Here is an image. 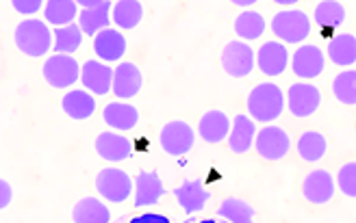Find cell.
I'll return each instance as SVG.
<instances>
[{
  "label": "cell",
  "mask_w": 356,
  "mask_h": 223,
  "mask_svg": "<svg viewBox=\"0 0 356 223\" xmlns=\"http://www.w3.org/2000/svg\"><path fill=\"white\" fill-rule=\"evenodd\" d=\"M284 111V93L274 82H261L248 96V113L250 119H259L263 124H270L278 119Z\"/></svg>",
  "instance_id": "6da1fadb"
},
{
  "label": "cell",
  "mask_w": 356,
  "mask_h": 223,
  "mask_svg": "<svg viewBox=\"0 0 356 223\" xmlns=\"http://www.w3.org/2000/svg\"><path fill=\"white\" fill-rule=\"evenodd\" d=\"M15 46L22 55L26 57H44L48 50L52 48V33L46 22L29 18L15 26Z\"/></svg>",
  "instance_id": "7a4b0ae2"
},
{
  "label": "cell",
  "mask_w": 356,
  "mask_h": 223,
  "mask_svg": "<svg viewBox=\"0 0 356 223\" xmlns=\"http://www.w3.org/2000/svg\"><path fill=\"white\" fill-rule=\"evenodd\" d=\"M272 30L284 44H300L311 35V18L302 9H280L272 20Z\"/></svg>",
  "instance_id": "3957f363"
},
{
  "label": "cell",
  "mask_w": 356,
  "mask_h": 223,
  "mask_svg": "<svg viewBox=\"0 0 356 223\" xmlns=\"http://www.w3.org/2000/svg\"><path fill=\"white\" fill-rule=\"evenodd\" d=\"M96 191L106 202L122 204L133 195V180L127 171H122L118 167L102 169L96 176Z\"/></svg>",
  "instance_id": "277c9868"
},
{
  "label": "cell",
  "mask_w": 356,
  "mask_h": 223,
  "mask_svg": "<svg viewBox=\"0 0 356 223\" xmlns=\"http://www.w3.org/2000/svg\"><path fill=\"white\" fill-rule=\"evenodd\" d=\"M159 143H161L163 152L170 154V157H183V154H187L193 148L195 132L183 119H172V122H168L161 128Z\"/></svg>",
  "instance_id": "5b68a950"
},
{
  "label": "cell",
  "mask_w": 356,
  "mask_h": 223,
  "mask_svg": "<svg viewBox=\"0 0 356 223\" xmlns=\"http://www.w3.org/2000/svg\"><path fill=\"white\" fill-rule=\"evenodd\" d=\"M222 67L228 76L245 78L254 70V50L245 42H228L222 53Z\"/></svg>",
  "instance_id": "8992f818"
},
{
  "label": "cell",
  "mask_w": 356,
  "mask_h": 223,
  "mask_svg": "<svg viewBox=\"0 0 356 223\" xmlns=\"http://www.w3.org/2000/svg\"><path fill=\"white\" fill-rule=\"evenodd\" d=\"M42 72L46 82H50L55 89H65L81 78V65L70 55H52L46 59Z\"/></svg>",
  "instance_id": "52a82bcc"
},
{
  "label": "cell",
  "mask_w": 356,
  "mask_h": 223,
  "mask_svg": "<svg viewBox=\"0 0 356 223\" xmlns=\"http://www.w3.org/2000/svg\"><path fill=\"white\" fill-rule=\"evenodd\" d=\"M284 105L289 107L291 115L298 119H307L317 113L319 105H322V93L311 82H296L289 87Z\"/></svg>",
  "instance_id": "ba28073f"
},
{
  "label": "cell",
  "mask_w": 356,
  "mask_h": 223,
  "mask_svg": "<svg viewBox=\"0 0 356 223\" xmlns=\"http://www.w3.org/2000/svg\"><path fill=\"white\" fill-rule=\"evenodd\" d=\"M254 145H257V152L265 161H282L289 154L291 139H289V134L284 128L265 126L254 136Z\"/></svg>",
  "instance_id": "9c48e42d"
},
{
  "label": "cell",
  "mask_w": 356,
  "mask_h": 223,
  "mask_svg": "<svg viewBox=\"0 0 356 223\" xmlns=\"http://www.w3.org/2000/svg\"><path fill=\"white\" fill-rule=\"evenodd\" d=\"M293 74L302 80H313L322 76L326 70V57L324 50L317 46H300L293 55Z\"/></svg>",
  "instance_id": "30bf717a"
},
{
  "label": "cell",
  "mask_w": 356,
  "mask_h": 223,
  "mask_svg": "<svg viewBox=\"0 0 356 223\" xmlns=\"http://www.w3.org/2000/svg\"><path fill=\"white\" fill-rule=\"evenodd\" d=\"M141 87H144V74L141 70L131 63L124 61L118 67H113V80H111V91L120 98V100H131L135 98Z\"/></svg>",
  "instance_id": "8fae6325"
},
{
  "label": "cell",
  "mask_w": 356,
  "mask_h": 223,
  "mask_svg": "<svg viewBox=\"0 0 356 223\" xmlns=\"http://www.w3.org/2000/svg\"><path fill=\"white\" fill-rule=\"evenodd\" d=\"M133 193L137 208H146V206L161 202V197L165 195V184L156 171H139L133 182Z\"/></svg>",
  "instance_id": "7c38bea8"
},
{
  "label": "cell",
  "mask_w": 356,
  "mask_h": 223,
  "mask_svg": "<svg viewBox=\"0 0 356 223\" xmlns=\"http://www.w3.org/2000/svg\"><path fill=\"white\" fill-rule=\"evenodd\" d=\"M254 65L265 76H280L289 67V50L280 42H267L254 55Z\"/></svg>",
  "instance_id": "4fadbf2b"
},
{
  "label": "cell",
  "mask_w": 356,
  "mask_h": 223,
  "mask_svg": "<svg viewBox=\"0 0 356 223\" xmlns=\"http://www.w3.org/2000/svg\"><path fill=\"white\" fill-rule=\"evenodd\" d=\"M96 152L102 161L109 163H120V161H129L133 157V143L127 136H122L120 132L104 130L96 136Z\"/></svg>",
  "instance_id": "5bb4252c"
},
{
  "label": "cell",
  "mask_w": 356,
  "mask_h": 223,
  "mask_svg": "<svg viewBox=\"0 0 356 223\" xmlns=\"http://www.w3.org/2000/svg\"><path fill=\"white\" fill-rule=\"evenodd\" d=\"M111 80H113V67L106 63H100L98 59L85 61L81 67V82L85 84V91L96 93V96H106L111 91Z\"/></svg>",
  "instance_id": "9a60e30c"
},
{
  "label": "cell",
  "mask_w": 356,
  "mask_h": 223,
  "mask_svg": "<svg viewBox=\"0 0 356 223\" xmlns=\"http://www.w3.org/2000/svg\"><path fill=\"white\" fill-rule=\"evenodd\" d=\"M94 53L100 63H115L127 55V37L118 28H104L94 35Z\"/></svg>",
  "instance_id": "2e32d148"
},
{
  "label": "cell",
  "mask_w": 356,
  "mask_h": 223,
  "mask_svg": "<svg viewBox=\"0 0 356 223\" xmlns=\"http://www.w3.org/2000/svg\"><path fill=\"white\" fill-rule=\"evenodd\" d=\"M334 178L330 176V171L326 169H317L305 178L302 184V193H305L307 202L311 204H328L334 197Z\"/></svg>",
  "instance_id": "e0dca14e"
},
{
  "label": "cell",
  "mask_w": 356,
  "mask_h": 223,
  "mask_svg": "<svg viewBox=\"0 0 356 223\" xmlns=\"http://www.w3.org/2000/svg\"><path fill=\"white\" fill-rule=\"evenodd\" d=\"M254 136H257V124L254 119L248 115H237L230 119V130H228V145L237 154H245L254 145Z\"/></svg>",
  "instance_id": "ac0fdd59"
},
{
  "label": "cell",
  "mask_w": 356,
  "mask_h": 223,
  "mask_svg": "<svg viewBox=\"0 0 356 223\" xmlns=\"http://www.w3.org/2000/svg\"><path fill=\"white\" fill-rule=\"evenodd\" d=\"M174 197L181 204V208L187 213V215H193V213H200L207 202H209V191L204 188V182L202 180H187L183 182L178 188H174Z\"/></svg>",
  "instance_id": "d6986e66"
},
{
  "label": "cell",
  "mask_w": 356,
  "mask_h": 223,
  "mask_svg": "<svg viewBox=\"0 0 356 223\" xmlns=\"http://www.w3.org/2000/svg\"><path fill=\"white\" fill-rule=\"evenodd\" d=\"M111 0H98L92 9H83L79 13V28L85 35H98L100 30L109 28L111 24Z\"/></svg>",
  "instance_id": "ffe728a7"
},
{
  "label": "cell",
  "mask_w": 356,
  "mask_h": 223,
  "mask_svg": "<svg viewBox=\"0 0 356 223\" xmlns=\"http://www.w3.org/2000/svg\"><path fill=\"white\" fill-rule=\"evenodd\" d=\"M228 130H230V117L224 113V111H207L202 117H200V124H198V134L207 143H222L226 136H228Z\"/></svg>",
  "instance_id": "44dd1931"
},
{
  "label": "cell",
  "mask_w": 356,
  "mask_h": 223,
  "mask_svg": "<svg viewBox=\"0 0 356 223\" xmlns=\"http://www.w3.org/2000/svg\"><path fill=\"white\" fill-rule=\"evenodd\" d=\"M102 119L106 122V126H111L118 132H127L133 130L139 122V111L133 105H127V102H111L106 105L102 111Z\"/></svg>",
  "instance_id": "7402d4cb"
},
{
  "label": "cell",
  "mask_w": 356,
  "mask_h": 223,
  "mask_svg": "<svg viewBox=\"0 0 356 223\" xmlns=\"http://www.w3.org/2000/svg\"><path fill=\"white\" fill-rule=\"evenodd\" d=\"M61 107L67 117L83 122V119H89L96 113V98L85 89H72L63 96Z\"/></svg>",
  "instance_id": "603a6c76"
},
{
  "label": "cell",
  "mask_w": 356,
  "mask_h": 223,
  "mask_svg": "<svg viewBox=\"0 0 356 223\" xmlns=\"http://www.w3.org/2000/svg\"><path fill=\"white\" fill-rule=\"evenodd\" d=\"M74 223H111V211L98 197H83L72 208Z\"/></svg>",
  "instance_id": "cb8c5ba5"
},
{
  "label": "cell",
  "mask_w": 356,
  "mask_h": 223,
  "mask_svg": "<svg viewBox=\"0 0 356 223\" xmlns=\"http://www.w3.org/2000/svg\"><path fill=\"white\" fill-rule=\"evenodd\" d=\"M144 20V7L137 0H118L111 5V22L122 28V30H131L137 28Z\"/></svg>",
  "instance_id": "d4e9b609"
},
{
  "label": "cell",
  "mask_w": 356,
  "mask_h": 223,
  "mask_svg": "<svg viewBox=\"0 0 356 223\" xmlns=\"http://www.w3.org/2000/svg\"><path fill=\"white\" fill-rule=\"evenodd\" d=\"M328 59L339 67H352L356 63V37L352 33H339L328 42Z\"/></svg>",
  "instance_id": "484cf974"
},
{
  "label": "cell",
  "mask_w": 356,
  "mask_h": 223,
  "mask_svg": "<svg viewBox=\"0 0 356 223\" xmlns=\"http://www.w3.org/2000/svg\"><path fill=\"white\" fill-rule=\"evenodd\" d=\"M313 22L324 28V30H334L346 22V7L337 0H324V3H317L313 11Z\"/></svg>",
  "instance_id": "4316f807"
},
{
  "label": "cell",
  "mask_w": 356,
  "mask_h": 223,
  "mask_svg": "<svg viewBox=\"0 0 356 223\" xmlns=\"http://www.w3.org/2000/svg\"><path fill=\"white\" fill-rule=\"evenodd\" d=\"M326 150H328L326 136L317 130H307L298 141V154H300V159L307 163H319L324 159Z\"/></svg>",
  "instance_id": "83f0119b"
},
{
  "label": "cell",
  "mask_w": 356,
  "mask_h": 223,
  "mask_svg": "<svg viewBox=\"0 0 356 223\" xmlns=\"http://www.w3.org/2000/svg\"><path fill=\"white\" fill-rule=\"evenodd\" d=\"M44 15L50 24H55L57 28L74 24L79 18V5L74 0H50L44 5Z\"/></svg>",
  "instance_id": "f1b7e54d"
},
{
  "label": "cell",
  "mask_w": 356,
  "mask_h": 223,
  "mask_svg": "<svg viewBox=\"0 0 356 223\" xmlns=\"http://www.w3.org/2000/svg\"><path fill=\"white\" fill-rule=\"evenodd\" d=\"M254 215L252 206L239 197H226L218 208V217L228 223H254Z\"/></svg>",
  "instance_id": "f546056e"
},
{
  "label": "cell",
  "mask_w": 356,
  "mask_h": 223,
  "mask_svg": "<svg viewBox=\"0 0 356 223\" xmlns=\"http://www.w3.org/2000/svg\"><path fill=\"white\" fill-rule=\"evenodd\" d=\"M267 28V22L265 18L259 13V11H241V15H237L235 20V33L239 35V42L245 39V42H252V39H259Z\"/></svg>",
  "instance_id": "4dcf8cb0"
},
{
  "label": "cell",
  "mask_w": 356,
  "mask_h": 223,
  "mask_svg": "<svg viewBox=\"0 0 356 223\" xmlns=\"http://www.w3.org/2000/svg\"><path fill=\"white\" fill-rule=\"evenodd\" d=\"M83 44V33L79 24H67L52 33V48L57 55H72Z\"/></svg>",
  "instance_id": "1f68e13d"
},
{
  "label": "cell",
  "mask_w": 356,
  "mask_h": 223,
  "mask_svg": "<svg viewBox=\"0 0 356 223\" xmlns=\"http://www.w3.org/2000/svg\"><path fill=\"white\" fill-rule=\"evenodd\" d=\"M332 93L341 105H356V70H346L332 80Z\"/></svg>",
  "instance_id": "d6a6232c"
},
{
  "label": "cell",
  "mask_w": 356,
  "mask_h": 223,
  "mask_svg": "<svg viewBox=\"0 0 356 223\" xmlns=\"http://www.w3.org/2000/svg\"><path fill=\"white\" fill-rule=\"evenodd\" d=\"M339 186V191L346 195V197H356V163H346L339 174H337V184Z\"/></svg>",
  "instance_id": "836d02e7"
},
{
  "label": "cell",
  "mask_w": 356,
  "mask_h": 223,
  "mask_svg": "<svg viewBox=\"0 0 356 223\" xmlns=\"http://www.w3.org/2000/svg\"><path fill=\"white\" fill-rule=\"evenodd\" d=\"M13 9L22 15H33L40 9H44V3L42 0H13Z\"/></svg>",
  "instance_id": "e575fe53"
},
{
  "label": "cell",
  "mask_w": 356,
  "mask_h": 223,
  "mask_svg": "<svg viewBox=\"0 0 356 223\" xmlns=\"http://www.w3.org/2000/svg\"><path fill=\"white\" fill-rule=\"evenodd\" d=\"M129 223H172L165 215H156V213H146V215H139L133 217Z\"/></svg>",
  "instance_id": "d590c367"
},
{
  "label": "cell",
  "mask_w": 356,
  "mask_h": 223,
  "mask_svg": "<svg viewBox=\"0 0 356 223\" xmlns=\"http://www.w3.org/2000/svg\"><path fill=\"white\" fill-rule=\"evenodd\" d=\"M13 199V188L7 180H0V211L7 208Z\"/></svg>",
  "instance_id": "8d00e7d4"
},
{
  "label": "cell",
  "mask_w": 356,
  "mask_h": 223,
  "mask_svg": "<svg viewBox=\"0 0 356 223\" xmlns=\"http://www.w3.org/2000/svg\"><path fill=\"white\" fill-rule=\"evenodd\" d=\"M235 7H241V9H250L254 5V0H235L233 3Z\"/></svg>",
  "instance_id": "74e56055"
},
{
  "label": "cell",
  "mask_w": 356,
  "mask_h": 223,
  "mask_svg": "<svg viewBox=\"0 0 356 223\" xmlns=\"http://www.w3.org/2000/svg\"><path fill=\"white\" fill-rule=\"evenodd\" d=\"M280 7H284V9H293V5H296V0H280L278 3Z\"/></svg>",
  "instance_id": "f35d334b"
},
{
  "label": "cell",
  "mask_w": 356,
  "mask_h": 223,
  "mask_svg": "<svg viewBox=\"0 0 356 223\" xmlns=\"http://www.w3.org/2000/svg\"><path fill=\"white\" fill-rule=\"evenodd\" d=\"M200 223H218L216 219H204V221H200Z\"/></svg>",
  "instance_id": "ab89813d"
}]
</instances>
